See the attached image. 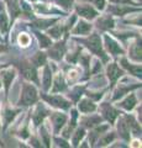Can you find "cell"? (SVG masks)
<instances>
[{
	"mask_svg": "<svg viewBox=\"0 0 142 148\" xmlns=\"http://www.w3.org/2000/svg\"><path fill=\"white\" fill-rule=\"evenodd\" d=\"M17 41H19L20 46H22V47H26V46H29L30 42H31V37L27 35V34H20Z\"/></svg>",
	"mask_w": 142,
	"mask_h": 148,
	"instance_id": "37",
	"label": "cell"
},
{
	"mask_svg": "<svg viewBox=\"0 0 142 148\" xmlns=\"http://www.w3.org/2000/svg\"><path fill=\"white\" fill-rule=\"evenodd\" d=\"M52 84V72L51 68L45 64V69H43V79H42V85L45 90H48L51 88Z\"/></svg>",
	"mask_w": 142,
	"mask_h": 148,
	"instance_id": "22",
	"label": "cell"
},
{
	"mask_svg": "<svg viewBox=\"0 0 142 148\" xmlns=\"http://www.w3.org/2000/svg\"><path fill=\"white\" fill-rule=\"evenodd\" d=\"M114 25H115V22H114V18L111 15H104L97 20V26L100 30H104V31L111 30Z\"/></svg>",
	"mask_w": 142,
	"mask_h": 148,
	"instance_id": "15",
	"label": "cell"
},
{
	"mask_svg": "<svg viewBox=\"0 0 142 148\" xmlns=\"http://www.w3.org/2000/svg\"><path fill=\"white\" fill-rule=\"evenodd\" d=\"M111 3H115V4H131V5H135V3L132 0H110Z\"/></svg>",
	"mask_w": 142,
	"mask_h": 148,
	"instance_id": "42",
	"label": "cell"
},
{
	"mask_svg": "<svg viewBox=\"0 0 142 148\" xmlns=\"http://www.w3.org/2000/svg\"><path fill=\"white\" fill-rule=\"evenodd\" d=\"M78 109H79L80 112L89 115V114L94 112V111L97 110V106H95V104L90 99L84 98V99H82L79 101V104H78Z\"/></svg>",
	"mask_w": 142,
	"mask_h": 148,
	"instance_id": "13",
	"label": "cell"
},
{
	"mask_svg": "<svg viewBox=\"0 0 142 148\" xmlns=\"http://www.w3.org/2000/svg\"><path fill=\"white\" fill-rule=\"evenodd\" d=\"M80 42L84 43L86 48H88L89 51H91L94 54H97L98 57H100L104 62H106L108 56L105 54V52H104L103 46H102V38H100V36L98 34L90 35V36L86 37V38L80 40Z\"/></svg>",
	"mask_w": 142,
	"mask_h": 148,
	"instance_id": "1",
	"label": "cell"
},
{
	"mask_svg": "<svg viewBox=\"0 0 142 148\" xmlns=\"http://www.w3.org/2000/svg\"><path fill=\"white\" fill-rule=\"evenodd\" d=\"M17 112H19V110H10V109H6L5 112L3 114V117H4V122H5V126H8L9 123H10L14 117L17 115Z\"/></svg>",
	"mask_w": 142,
	"mask_h": 148,
	"instance_id": "31",
	"label": "cell"
},
{
	"mask_svg": "<svg viewBox=\"0 0 142 148\" xmlns=\"http://www.w3.org/2000/svg\"><path fill=\"white\" fill-rule=\"evenodd\" d=\"M48 114H49V112L43 108L42 105H38L37 108L35 109L34 114H32V120H34L35 126H38V125L42 123V122H43V119L47 116Z\"/></svg>",
	"mask_w": 142,
	"mask_h": 148,
	"instance_id": "16",
	"label": "cell"
},
{
	"mask_svg": "<svg viewBox=\"0 0 142 148\" xmlns=\"http://www.w3.org/2000/svg\"><path fill=\"white\" fill-rule=\"evenodd\" d=\"M3 9H4V5H3V3H0V11H3Z\"/></svg>",
	"mask_w": 142,
	"mask_h": 148,
	"instance_id": "45",
	"label": "cell"
},
{
	"mask_svg": "<svg viewBox=\"0 0 142 148\" xmlns=\"http://www.w3.org/2000/svg\"><path fill=\"white\" fill-rule=\"evenodd\" d=\"M64 25H62V24H58V25H56V26H53L52 29H49L48 30V34L51 35L53 38H56V40H59L61 38V36H62V34L64 32Z\"/></svg>",
	"mask_w": 142,
	"mask_h": 148,
	"instance_id": "25",
	"label": "cell"
},
{
	"mask_svg": "<svg viewBox=\"0 0 142 148\" xmlns=\"http://www.w3.org/2000/svg\"><path fill=\"white\" fill-rule=\"evenodd\" d=\"M104 41H105V47H106L108 52L111 54V56H120V54H123V49L120 47V45L114 38L109 37L108 35L104 37Z\"/></svg>",
	"mask_w": 142,
	"mask_h": 148,
	"instance_id": "8",
	"label": "cell"
},
{
	"mask_svg": "<svg viewBox=\"0 0 142 148\" xmlns=\"http://www.w3.org/2000/svg\"><path fill=\"white\" fill-rule=\"evenodd\" d=\"M0 88H1V82H0Z\"/></svg>",
	"mask_w": 142,
	"mask_h": 148,
	"instance_id": "47",
	"label": "cell"
},
{
	"mask_svg": "<svg viewBox=\"0 0 142 148\" xmlns=\"http://www.w3.org/2000/svg\"><path fill=\"white\" fill-rule=\"evenodd\" d=\"M75 120H77V111L73 110V111H72V121H71V123L67 126V128L64 130V131H63V136H64L66 138L71 137L72 132H73V128H74V126H75Z\"/></svg>",
	"mask_w": 142,
	"mask_h": 148,
	"instance_id": "28",
	"label": "cell"
},
{
	"mask_svg": "<svg viewBox=\"0 0 142 148\" xmlns=\"http://www.w3.org/2000/svg\"><path fill=\"white\" fill-rule=\"evenodd\" d=\"M139 86H141V84L139 85H127L126 83H122V84H119V86H117V89L115 90V95H114V100H117L119 98H121V96H123L125 94H127L130 90H134V89H136V88H139Z\"/></svg>",
	"mask_w": 142,
	"mask_h": 148,
	"instance_id": "17",
	"label": "cell"
},
{
	"mask_svg": "<svg viewBox=\"0 0 142 148\" xmlns=\"http://www.w3.org/2000/svg\"><path fill=\"white\" fill-rule=\"evenodd\" d=\"M136 104H137L136 96H135V94H132V92H131V94L127 96L125 100H122L121 103H119V106H121L122 109H125L127 111H131L136 106Z\"/></svg>",
	"mask_w": 142,
	"mask_h": 148,
	"instance_id": "21",
	"label": "cell"
},
{
	"mask_svg": "<svg viewBox=\"0 0 142 148\" xmlns=\"http://www.w3.org/2000/svg\"><path fill=\"white\" fill-rule=\"evenodd\" d=\"M37 98L38 95H37L36 88L34 85L29 84V83H24L22 84V92L19 100V105H22V106L34 105L37 101Z\"/></svg>",
	"mask_w": 142,
	"mask_h": 148,
	"instance_id": "2",
	"label": "cell"
},
{
	"mask_svg": "<svg viewBox=\"0 0 142 148\" xmlns=\"http://www.w3.org/2000/svg\"><path fill=\"white\" fill-rule=\"evenodd\" d=\"M75 11L80 17L85 18V20H94L98 17V11L88 4H82V5L75 6Z\"/></svg>",
	"mask_w": 142,
	"mask_h": 148,
	"instance_id": "4",
	"label": "cell"
},
{
	"mask_svg": "<svg viewBox=\"0 0 142 148\" xmlns=\"http://www.w3.org/2000/svg\"><path fill=\"white\" fill-rule=\"evenodd\" d=\"M117 131H119V135H120L121 138H123L125 141L130 140V127H129V123H127L125 117H121L120 120H119Z\"/></svg>",
	"mask_w": 142,
	"mask_h": 148,
	"instance_id": "14",
	"label": "cell"
},
{
	"mask_svg": "<svg viewBox=\"0 0 142 148\" xmlns=\"http://www.w3.org/2000/svg\"><path fill=\"white\" fill-rule=\"evenodd\" d=\"M9 21H8V16L4 12H0V31H1L3 35H6L9 31Z\"/></svg>",
	"mask_w": 142,
	"mask_h": 148,
	"instance_id": "30",
	"label": "cell"
},
{
	"mask_svg": "<svg viewBox=\"0 0 142 148\" xmlns=\"http://www.w3.org/2000/svg\"><path fill=\"white\" fill-rule=\"evenodd\" d=\"M64 51H66L64 42H57V43L49 46L48 56L52 59H54V61H61V58L64 54Z\"/></svg>",
	"mask_w": 142,
	"mask_h": 148,
	"instance_id": "7",
	"label": "cell"
},
{
	"mask_svg": "<svg viewBox=\"0 0 142 148\" xmlns=\"http://www.w3.org/2000/svg\"><path fill=\"white\" fill-rule=\"evenodd\" d=\"M102 122V117L98 115H91V116H86L82 120V123L84 125V127H94L98 126Z\"/></svg>",
	"mask_w": 142,
	"mask_h": 148,
	"instance_id": "24",
	"label": "cell"
},
{
	"mask_svg": "<svg viewBox=\"0 0 142 148\" xmlns=\"http://www.w3.org/2000/svg\"><path fill=\"white\" fill-rule=\"evenodd\" d=\"M66 82L63 79V77L61 74H57L56 78L53 80V88H52V92H59V91H63L66 90Z\"/></svg>",
	"mask_w": 142,
	"mask_h": 148,
	"instance_id": "23",
	"label": "cell"
},
{
	"mask_svg": "<svg viewBox=\"0 0 142 148\" xmlns=\"http://www.w3.org/2000/svg\"><path fill=\"white\" fill-rule=\"evenodd\" d=\"M129 56L136 62H141V40H137L136 42L131 45L129 49Z\"/></svg>",
	"mask_w": 142,
	"mask_h": 148,
	"instance_id": "19",
	"label": "cell"
},
{
	"mask_svg": "<svg viewBox=\"0 0 142 148\" xmlns=\"http://www.w3.org/2000/svg\"><path fill=\"white\" fill-rule=\"evenodd\" d=\"M19 67H20L21 72H22V75H24L27 80L38 83L37 71H36V68L32 66V64H30V63H27V62H22V63L19 64Z\"/></svg>",
	"mask_w": 142,
	"mask_h": 148,
	"instance_id": "5",
	"label": "cell"
},
{
	"mask_svg": "<svg viewBox=\"0 0 142 148\" xmlns=\"http://www.w3.org/2000/svg\"><path fill=\"white\" fill-rule=\"evenodd\" d=\"M36 36L38 38V42H40V47L41 48H47L52 45L51 42V38H48L46 35H42L41 32H36Z\"/></svg>",
	"mask_w": 142,
	"mask_h": 148,
	"instance_id": "32",
	"label": "cell"
},
{
	"mask_svg": "<svg viewBox=\"0 0 142 148\" xmlns=\"http://www.w3.org/2000/svg\"><path fill=\"white\" fill-rule=\"evenodd\" d=\"M4 49H5V47H4V46H1V45H0V52H1V51H4Z\"/></svg>",
	"mask_w": 142,
	"mask_h": 148,
	"instance_id": "46",
	"label": "cell"
},
{
	"mask_svg": "<svg viewBox=\"0 0 142 148\" xmlns=\"http://www.w3.org/2000/svg\"><path fill=\"white\" fill-rule=\"evenodd\" d=\"M56 142L58 143V146H62V147H69V145H67V142L66 141H63V140H56Z\"/></svg>",
	"mask_w": 142,
	"mask_h": 148,
	"instance_id": "43",
	"label": "cell"
},
{
	"mask_svg": "<svg viewBox=\"0 0 142 148\" xmlns=\"http://www.w3.org/2000/svg\"><path fill=\"white\" fill-rule=\"evenodd\" d=\"M100 111H102L103 116H104L105 119H106L110 123H114V121H115V119L117 117V115H119V111H117V110H115L111 105L108 104V103L102 104V106H100Z\"/></svg>",
	"mask_w": 142,
	"mask_h": 148,
	"instance_id": "9",
	"label": "cell"
},
{
	"mask_svg": "<svg viewBox=\"0 0 142 148\" xmlns=\"http://www.w3.org/2000/svg\"><path fill=\"white\" fill-rule=\"evenodd\" d=\"M90 30H91V25L88 24L86 21L80 20L75 25L74 30H73V34L74 35H86V34H89L90 32Z\"/></svg>",
	"mask_w": 142,
	"mask_h": 148,
	"instance_id": "20",
	"label": "cell"
},
{
	"mask_svg": "<svg viewBox=\"0 0 142 148\" xmlns=\"http://www.w3.org/2000/svg\"><path fill=\"white\" fill-rule=\"evenodd\" d=\"M132 146H134V147H140V146H141V142L135 141V142H134V145H132Z\"/></svg>",
	"mask_w": 142,
	"mask_h": 148,
	"instance_id": "44",
	"label": "cell"
},
{
	"mask_svg": "<svg viewBox=\"0 0 142 148\" xmlns=\"http://www.w3.org/2000/svg\"><path fill=\"white\" fill-rule=\"evenodd\" d=\"M42 98L47 101V103L53 106L56 109H62V110H67L71 108V103L67 99H64L61 95H42Z\"/></svg>",
	"mask_w": 142,
	"mask_h": 148,
	"instance_id": "3",
	"label": "cell"
},
{
	"mask_svg": "<svg viewBox=\"0 0 142 148\" xmlns=\"http://www.w3.org/2000/svg\"><path fill=\"white\" fill-rule=\"evenodd\" d=\"M93 5L98 9V10H104L105 8V0H88Z\"/></svg>",
	"mask_w": 142,
	"mask_h": 148,
	"instance_id": "38",
	"label": "cell"
},
{
	"mask_svg": "<svg viewBox=\"0 0 142 148\" xmlns=\"http://www.w3.org/2000/svg\"><path fill=\"white\" fill-rule=\"evenodd\" d=\"M120 63H121V66L123 68H126L131 74H134L137 78H141V66H139V64H130L127 62V59L123 57L120 59Z\"/></svg>",
	"mask_w": 142,
	"mask_h": 148,
	"instance_id": "18",
	"label": "cell"
},
{
	"mask_svg": "<svg viewBox=\"0 0 142 148\" xmlns=\"http://www.w3.org/2000/svg\"><path fill=\"white\" fill-rule=\"evenodd\" d=\"M114 140H115V133L114 132L103 133V136L99 137L98 146H106V145H109V143H111Z\"/></svg>",
	"mask_w": 142,
	"mask_h": 148,
	"instance_id": "26",
	"label": "cell"
},
{
	"mask_svg": "<svg viewBox=\"0 0 142 148\" xmlns=\"http://www.w3.org/2000/svg\"><path fill=\"white\" fill-rule=\"evenodd\" d=\"M122 74H123V71L117 66L116 63H110L108 66V68H106V75L109 78L111 86L115 84L116 80L122 75Z\"/></svg>",
	"mask_w": 142,
	"mask_h": 148,
	"instance_id": "6",
	"label": "cell"
},
{
	"mask_svg": "<svg viewBox=\"0 0 142 148\" xmlns=\"http://www.w3.org/2000/svg\"><path fill=\"white\" fill-rule=\"evenodd\" d=\"M8 3H9V8H10V12H11L12 17H16L17 15H20L21 8L19 4H17L16 0H8Z\"/></svg>",
	"mask_w": 142,
	"mask_h": 148,
	"instance_id": "33",
	"label": "cell"
},
{
	"mask_svg": "<svg viewBox=\"0 0 142 148\" xmlns=\"http://www.w3.org/2000/svg\"><path fill=\"white\" fill-rule=\"evenodd\" d=\"M40 135H41V138H42V141H43V143H45V146H46V147H49L51 136H49L47 128H46L45 126H41V128H40Z\"/></svg>",
	"mask_w": 142,
	"mask_h": 148,
	"instance_id": "35",
	"label": "cell"
},
{
	"mask_svg": "<svg viewBox=\"0 0 142 148\" xmlns=\"http://www.w3.org/2000/svg\"><path fill=\"white\" fill-rule=\"evenodd\" d=\"M53 22H56V18H48V20H37V21H35L34 22V25L36 26V27H38V29H47L48 26H51Z\"/></svg>",
	"mask_w": 142,
	"mask_h": 148,
	"instance_id": "36",
	"label": "cell"
},
{
	"mask_svg": "<svg viewBox=\"0 0 142 148\" xmlns=\"http://www.w3.org/2000/svg\"><path fill=\"white\" fill-rule=\"evenodd\" d=\"M67 121V116L64 114H61V112H53L51 115V122L53 125V130H54V133H58L61 131V128L64 126V123Z\"/></svg>",
	"mask_w": 142,
	"mask_h": 148,
	"instance_id": "11",
	"label": "cell"
},
{
	"mask_svg": "<svg viewBox=\"0 0 142 148\" xmlns=\"http://www.w3.org/2000/svg\"><path fill=\"white\" fill-rule=\"evenodd\" d=\"M78 77H79V73H78V71H75V69H71L69 72H68V79L69 80H77Z\"/></svg>",
	"mask_w": 142,
	"mask_h": 148,
	"instance_id": "40",
	"label": "cell"
},
{
	"mask_svg": "<svg viewBox=\"0 0 142 148\" xmlns=\"http://www.w3.org/2000/svg\"><path fill=\"white\" fill-rule=\"evenodd\" d=\"M109 11L113 14V15L116 16H123L129 12H134V11H139V9L135 8H130L127 6L126 4H116V5H111L109 6Z\"/></svg>",
	"mask_w": 142,
	"mask_h": 148,
	"instance_id": "10",
	"label": "cell"
},
{
	"mask_svg": "<svg viewBox=\"0 0 142 148\" xmlns=\"http://www.w3.org/2000/svg\"><path fill=\"white\" fill-rule=\"evenodd\" d=\"M32 63H34V66L36 67H41V66H45L46 64V54L42 53V52H40V53H36L34 57H32Z\"/></svg>",
	"mask_w": 142,
	"mask_h": 148,
	"instance_id": "34",
	"label": "cell"
},
{
	"mask_svg": "<svg viewBox=\"0 0 142 148\" xmlns=\"http://www.w3.org/2000/svg\"><path fill=\"white\" fill-rule=\"evenodd\" d=\"M85 136V130H84V127H79V128H77V131L74 132V135H73V137H72V142H73V146H78L79 145V142H80V140L83 138Z\"/></svg>",
	"mask_w": 142,
	"mask_h": 148,
	"instance_id": "29",
	"label": "cell"
},
{
	"mask_svg": "<svg viewBox=\"0 0 142 148\" xmlns=\"http://www.w3.org/2000/svg\"><path fill=\"white\" fill-rule=\"evenodd\" d=\"M108 128H109V126H106V125H105V126H99V127H97L93 132H90V133H89L90 142H91V143H94V142L97 141L100 136L103 135V132H105Z\"/></svg>",
	"mask_w": 142,
	"mask_h": 148,
	"instance_id": "27",
	"label": "cell"
},
{
	"mask_svg": "<svg viewBox=\"0 0 142 148\" xmlns=\"http://www.w3.org/2000/svg\"><path fill=\"white\" fill-rule=\"evenodd\" d=\"M0 78H1L3 84L5 86V92L8 94L11 85V82L15 78V69H5V71L0 72Z\"/></svg>",
	"mask_w": 142,
	"mask_h": 148,
	"instance_id": "12",
	"label": "cell"
},
{
	"mask_svg": "<svg viewBox=\"0 0 142 148\" xmlns=\"http://www.w3.org/2000/svg\"><path fill=\"white\" fill-rule=\"evenodd\" d=\"M56 1H57V4H58L59 6H62V8H64V9L71 8L72 4H73L72 0H56Z\"/></svg>",
	"mask_w": 142,
	"mask_h": 148,
	"instance_id": "39",
	"label": "cell"
},
{
	"mask_svg": "<svg viewBox=\"0 0 142 148\" xmlns=\"http://www.w3.org/2000/svg\"><path fill=\"white\" fill-rule=\"evenodd\" d=\"M82 91H83V88H80V86L75 88V89L73 90V94H72L73 99H74V100H78V99H79V96L82 95Z\"/></svg>",
	"mask_w": 142,
	"mask_h": 148,
	"instance_id": "41",
	"label": "cell"
}]
</instances>
